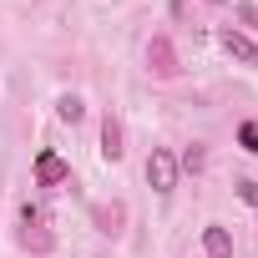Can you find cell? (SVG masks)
<instances>
[{
  "label": "cell",
  "mask_w": 258,
  "mask_h": 258,
  "mask_svg": "<svg viewBox=\"0 0 258 258\" xmlns=\"http://www.w3.org/2000/svg\"><path fill=\"white\" fill-rule=\"evenodd\" d=\"M177 167H187V172H198V167H203V147H187V152H182V162H177Z\"/></svg>",
  "instance_id": "9c48e42d"
},
{
  "label": "cell",
  "mask_w": 258,
  "mask_h": 258,
  "mask_svg": "<svg viewBox=\"0 0 258 258\" xmlns=\"http://www.w3.org/2000/svg\"><path fill=\"white\" fill-rule=\"evenodd\" d=\"M238 198H243L248 208H258V182H238Z\"/></svg>",
  "instance_id": "30bf717a"
},
{
  "label": "cell",
  "mask_w": 258,
  "mask_h": 258,
  "mask_svg": "<svg viewBox=\"0 0 258 258\" xmlns=\"http://www.w3.org/2000/svg\"><path fill=\"white\" fill-rule=\"evenodd\" d=\"M56 116H61V121H71V126H76V121H81V116H86V106H81V96H71V91H66V96H61V101H56Z\"/></svg>",
  "instance_id": "52a82bcc"
},
{
  "label": "cell",
  "mask_w": 258,
  "mask_h": 258,
  "mask_svg": "<svg viewBox=\"0 0 258 258\" xmlns=\"http://www.w3.org/2000/svg\"><path fill=\"white\" fill-rule=\"evenodd\" d=\"M66 177H71V167H66L56 152H41V157H36V182H41V187H56V182H66Z\"/></svg>",
  "instance_id": "277c9868"
},
{
  "label": "cell",
  "mask_w": 258,
  "mask_h": 258,
  "mask_svg": "<svg viewBox=\"0 0 258 258\" xmlns=\"http://www.w3.org/2000/svg\"><path fill=\"white\" fill-rule=\"evenodd\" d=\"M147 61H152V71H157V76H177V56H172V41H167V36H152Z\"/></svg>",
  "instance_id": "3957f363"
},
{
  "label": "cell",
  "mask_w": 258,
  "mask_h": 258,
  "mask_svg": "<svg viewBox=\"0 0 258 258\" xmlns=\"http://www.w3.org/2000/svg\"><path fill=\"white\" fill-rule=\"evenodd\" d=\"M223 51L233 56V61H243V66H258V41H248L243 31H233V26H223Z\"/></svg>",
  "instance_id": "7a4b0ae2"
},
{
  "label": "cell",
  "mask_w": 258,
  "mask_h": 258,
  "mask_svg": "<svg viewBox=\"0 0 258 258\" xmlns=\"http://www.w3.org/2000/svg\"><path fill=\"white\" fill-rule=\"evenodd\" d=\"M203 253H208V258H233V233H228L223 223H208V228H203Z\"/></svg>",
  "instance_id": "5b68a950"
},
{
  "label": "cell",
  "mask_w": 258,
  "mask_h": 258,
  "mask_svg": "<svg viewBox=\"0 0 258 258\" xmlns=\"http://www.w3.org/2000/svg\"><path fill=\"white\" fill-rule=\"evenodd\" d=\"M101 157H106V162H121V121H116V116L101 121Z\"/></svg>",
  "instance_id": "8992f818"
},
{
  "label": "cell",
  "mask_w": 258,
  "mask_h": 258,
  "mask_svg": "<svg viewBox=\"0 0 258 258\" xmlns=\"http://www.w3.org/2000/svg\"><path fill=\"white\" fill-rule=\"evenodd\" d=\"M147 182H152V192H172L177 187V157L167 152V147H152V157H147Z\"/></svg>",
  "instance_id": "6da1fadb"
},
{
  "label": "cell",
  "mask_w": 258,
  "mask_h": 258,
  "mask_svg": "<svg viewBox=\"0 0 258 258\" xmlns=\"http://www.w3.org/2000/svg\"><path fill=\"white\" fill-rule=\"evenodd\" d=\"M238 142H243V152H258V121H243L238 126Z\"/></svg>",
  "instance_id": "ba28073f"
}]
</instances>
